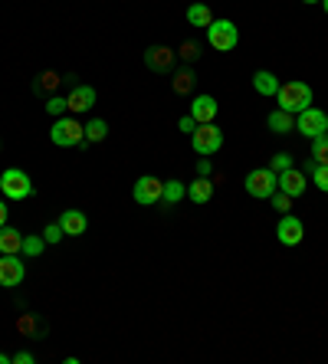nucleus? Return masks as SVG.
Masks as SVG:
<instances>
[{"label": "nucleus", "mask_w": 328, "mask_h": 364, "mask_svg": "<svg viewBox=\"0 0 328 364\" xmlns=\"http://www.w3.org/2000/svg\"><path fill=\"white\" fill-rule=\"evenodd\" d=\"M276 102H279V108H283V112H289V115H298L302 108L312 106V89H309L305 82L292 79V82L279 86V92H276Z\"/></svg>", "instance_id": "1"}, {"label": "nucleus", "mask_w": 328, "mask_h": 364, "mask_svg": "<svg viewBox=\"0 0 328 364\" xmlns=\"http://www.w3.org/2000/svg\"><path fill=\"white\" fill-rule=\"evenodd\" d=\"M243 184H246V194H250V197L269 200L276 191H279V174H276L272 167H253Z\"/></svg>", "instance_id": "2"}, {"label": "nucleus", "mask_w": 328, "mask_h": 364, "mask_svg": "<svg viewBox=\"0 0 328 364\" xmlns=\"http://www.w3.org/2000/svg\"><path fill=\"white\" fill-rule=\"evenodd\" d=\"M49 141H53L56 148H75V145L86 141V125L60 115V119L53 121V128H49Z\"/></svg>", "instance_id": "3"}, {"label": "nucleus", "mask_w": 328, "mask_h": 364, "mask_svg": "<svg viewBox=\"0 0 328 364\" xmlns=\"http://www.w3.org/2000/svg\"><path fill=\"white\" fill-rule=\"evenodd\" d=\"M0 191H3V197L7 200H27L33 194L30 174L20 171V167H7V171L0 174Z\"/></svg>", "instance_id": "4"}, {"label": "nucleus", "mask_w": 328, "mask_h": 364, "mask_svg": "<svg viewBox=\"0 0 328 364\" xmlns=\"http://www.w3.org/2000/svg\"><path fill=\"white\" fill-rule=\"evenodd\" d=\"M207 43L217 49V53H230V49H237L239 43V30L233 20H213L207 27Z\"/></svg>", "instance_id": "5"}, {"label": "nucleus", "mask_w": 328, "mask_h": 364, "mask_svg": "<svg viewBox=\"0 0 328 364\" xmlns=\"http://www.w3.org/2000/svg\"><path fill=\"white\" fill-rule=\"evenodd\" d=\"M191 145H194L197 154H217L220 148H224V132L213 125V121H207V125H197L194 135H191Z\"/></svg>", "instance_id": "6"}, {"label": "nucleus", "mask_w": 328, "mask_h": 364, "mask_svg": "<svg viewBox=\"0 0 328 364\" xmlns=\"http://www.w3.org/2000/svg\"><path fill=\"white\" fill-rule=\"evenodd\" d=\"M296 128L302 132L305 138H318V135H325L328 132V115L322 112V108H302L296 115Z\"/></svg>", "instance_id": "7"}, {"label": "nucleus", "mask_w": 328, "mask_h": 364, "mask_svg": "<svg viewBox=\"0 0 328 364\" xmlns=\"http://www.w3.org/2000/svg\"><path fill=\"white\" fill-rule=\"evenodd\" d=\"M161 194H164V181H158V178H151V174H145V178H138L132 187V197L141 204V207H154V204H161Z\"/></svg>", "instance_id": "8"}, {"label": "nucleus", "mask_w": 328, "mask_h": 364, "mask_svg": "<svg viewBox=\"0 0 328 364\" xmlns=\"http://www.w3.org/2000/svg\"><path fill=\"white\" fill-rule=\"evenodd\" d=\"M23 276H27L23 259L16 256V253H0V286L14 289V286H20V282H23Z\"/></svg>", "instance_id": "9"}, {"label": "nucleus", "mask_w": 328, "mask_h": 364, "mask_svg": "<svg viewBox=\"0 0 328 364\" xmlns=\"http://www.w3.org/2000/svg\"><path fill=\"white\" fill-rule=\"evenodd\" d=\"M276 236L283 246H298V243L305 240V227H302V220L292 217V213H283V220H279V227H276Z\"/></svg>", "instance_id": "10"}, {"label": "nucleus", "mask_w": 328, "mask_h": 364, "mask_svg": "<svg viewBox=\"0 0 328 364\" xmlns=\"http://www.w3.org/2000/svg\"><path fill=\"white\" fill-rule=\"evenodd\" d=\"M174 49H167V46H148L145 49V66H148L151 73H171L174 69Z\"/></svg>", "instance_id": "11"}, {"label": "nucleus", "mask_w": 328, "mask_h": 364, "mask_svg": "<svg viewBox=\"0 0 328 364\" xmlns=\"http://www.w3.org/2000/svg\"><path fill=\"white\" fill-rule=\"evenodd\" d=\"M305 187H309L305 171H298V167L279 171V191H283V194H289V197H302V194H305Z\"/></svg>", "instance_id": "12"}, {"label": "nucleus", "mask_w": 328, "mask_h": 364, "mask_svg": "<svg viewBox=\"0 0 328 364\" xmlns=\"http://www.w3.org/2000/svg\"><path fill=\"white\" fill-rule=\"evenodd\" d=\"M95 106V89L92 86H73V92L66 95V108L69 112H89Z\"/></svg>", "instance_id": "13"}, {"label": "nucleus", "mask_w": 328, "mask_h": 364, "mask_svg": "<svg viewBox=\"0 0 328 364\" xmlns=\"http://www.w3.org/2000/svg\"><path fill=\"white\" fill-rule=\"evenodd\" d=\"M217 99L213 95H194V102H191V115H194L197 125H207V121L217 119Z\"/></svg>", "instance_id": "14"}, {"label": "nucleus", "mask_w": 328, "mask_h": 364, "mask_svg": "<svg viewBox=\"0 0 328 364\" xmlns=\"http://www.w3.org/2000/svg\"><path fill=\"white\" fill-rule=\"evenodd\" d=\"M60 227L66 230V236H82L86 227H89V220H86V213L82 210H62Z\"/></svg>", "instance_id": "15"}, {"label": "nucleus", "mask_w": 328, "mask_h": 364, "mask_svg": "<svg viewBox=\"0 0 328 364\" xmlns=\"http://www.w3.org/2000/svg\"><path fill=\"white\" fill-rule=\"evenodd\" d=\"M266 125H269V132H276V135H289V132H296V115L276 108V112H269Z\"/></svg>", "instance_id": "16"}, {"label": "nucleus", "mask_w": 328, "mask_h": 364, "mask_svg": "<svg viewBox=\"0 0 328 364\" xmlns=\"http://www.w3.org/2000/svg\"><path fill=\"white\" fill-rule=\"evenodd\" d=\"M279 86H283V82L272 76L269 69H259V73L253 76V89L259 92V95H266V99H269V95H276V92H279Z\"/></svg>", "instance_id": "17"}, {"label": "nucleus", "mask_w": 328, "mask_h": 364, "mask_svg": "<svg viewBox=\"0 0 328 364\" xmlns=\"http://www.w3.org/2000/svg\"><path fill=\"white\" fill-rule=\"evenodd\" d=\"M23 250V233L14 227H0V253H20Z\"/></svg>", "instance_id": "18"}, {"label": "nucleus", "mask_w": 328, "mask_h": 364, "mask_svg": "<svg viewBox=\"0 0 328 364\" xmlns=\"http://www.w3.org/2000/svg\"><path fill=\"white\" fill-rule=\"evenodd\" d=\"M187 197L194 200V204H207V200L213 197V181H210V178H197V181H191Z\"/></svg>", "instance_id": "19"}, {"label": "nucleus", "mask_w": 328, "mask_h": 364, "mask_svg": "<svg viewBox=\"0 0 328 364\" xmlns=\"http://www.w3.org/2000/svg\"><path fill=\"white\" fill-rule=\"evenodd\" d=\"M187 23H191V27H204V30H207L210 23H213V14H210L207 3H191V7H187Z\"/></svg>", "instance_id": "20"}, {"label": "nucleus", "mask_w": 328, "mask_h": 364, "mask_svg": "<svg viewBox=\"0 0 328 364\" xmlns=\"http://www.w3.org/2000/svg\"><path fill=\"white\" fill-rule=\"evenodd\" d=\"M187 197V187L180 181H164V194H161V200L164 204H180V200Z\"/></svg>", "instance_id": "21"}, {"label": "nucleus", "mask_w": 328, "mask_h": 364, "mask_svg": "<svg viewBox=\"0 0 328 364\" xmlns=\"http://www.w3.org/2000/svg\"><path fill=\"white\" fill-rule=\"evenodd\" d=\"M105 135H108V121H102V119L86 121V141L99 145V141H105Z\"/></svg>", "instance_id": "22"}, {"label": "nucleus", "mask_w": 328, "mask_h": 364, "mask_svg": "<svg viewBox=\"0 0 328 364\" xmlns=\"http://www.w3.org/2000/svg\"><path fill=\"white\" fill-rule=\"evenodd\" d=\"M194 86H197V76L191 73V69H180V73H174V92H178V95H187Z\"/></svg>", "instance_id": "23"}, {"label": "nucleus", "mask_w": 328, "mask_h": 364, "mask_svg": "<svg viewBox=\"0 0 328 364\" xmlns=\"http://www.w3.org/2000/svg\"><path fill=\"white\" fill-rule=\"evenodd\" d=\"M312 161L315 165H328V132L312 138Z\"/></svg>", "instance_id": "24"}, {"label": "nucleus", "mask_w": 328, "mask_h": 364, "mask_svg": "<svg viewBox=\"0 0 328 364\" xmlns=\"http://www.w3.org/2000/svg\"><path fill=\"white\" fill-rule=\"evenodd\" d=\"M43 250H46V240H43V236H23V250H20L23 256L36 259L40 253H43Z\"/></svg>", "instance_id": "25"}, {"label": "nucleus", "mask_w": 328, "mask_h": 364, "mask_svg": "<svg viewBox=\"0 0 328 364\" xmlns=\"http://www.w3.org/2000/svg\"><path fill=\"white\" fill-rule=\"evenodd\" d=\"M269 167L279 174V171H289V167H296V165H292V154L279 151V154H272V158H269Z\"/></svg>", "instance_id": "26"}, {"label": "nucleus", "mask_w": 328, "mask_h": 364, "mask_svg": "<svg viewBox=\"0 0 328 364\" xmlns=\"http://www.w3.org/2000/svg\"><path fill=\"white\" fill-rule=\"evenodd\" d=\"M312 184L318 187V191H325V194H328V165H315Z\"/></svg>", "instance_id": "27"}, {"label": "nucleus", "mask_w": 328, "mask_h": 364, "mask_svg": "<svg viewBox=\"0 0 328 364\" xmlns=\"http://www.w3.org/2000/svg\"><path fill=\"white\" fill-rule=\"evenodd\" d=\"M46 112H49L53 119H60L62 112H66V95H53V99L46 102Z\"/></svg>", "instance_id": "28"}, {"label": "nucleus", "mask_w": 328, "mask_h": 364, "mask_svg": "<svg viewBox=\"0 0 328 364\" xmlns=\"http://www.w3.org/2000/svg\"><path fill=\"white\" fill-rule=\"evenodd\" d=\"M62 236H66V230H62L60 223H46V230H43V240L46 243H60Z\"/></svg>", "instance_id": "29"}, {"label": "nucleus", "mask_w": 328, "mask_h": 364, "mask_svg": "<svg viewBox=\"0 0 328 364\" xmlns=\"http://www.w3.org/2000/svg\"><path fill=\"white\" fill-rule=\"evenodd\" d=\"M269 200H272V207H276V210H283V213L292 207V197H289V194H283V191H276Z\"/></svg>", "instance_id": "30"}, {"label": "nucleus", "mask_w": 328, "mask_h": 364, "mask_svg": "<svg viewBox=\"0 0 328 364\" xmlns=\"http://www.w3.org/2000/svg\"><path fill=\"white\" fill-rule=\"evenodd\" d=\"M178 56H184V60H191V62H194L197 56H200V49H197V43H184V46H180V53H178Z\"/></svg>", "instance_id": "31"}, {"label": "nucleus", "mask_w": 328, "mask_h": 364, "mask_svg": "<svg viewBox=\"0 0 328 364\" xmlns=\"http://www.w3.org/2000/svg\"><path fill=\"white\" fill-rule=\"evenodd\" d=\"M178 125H180V132H184V135H194V128H197L194 115H184V119H180Z\"/></svg>", "instance_id": "32"}, {"label": "nucleus", "mask_w": 328, "mask_h": 364, "mask_svg": "<svg viewBox=\"0 0 328 364\" xmlns=\"http://www.w3.org/2000/svg\"><path fill=\"white\" fill-rule=\"evenodd\" d=\"M56 82H60V76H56V73H46V76H43V82H40L36 89H53Z\"/></svg>", "instance_id": "33"}, {"label": "nucleus", "mask_w": 328, "mask_h": 364, "mask_svg": "<svg viewBox=\"0 0 328 364\" xmlns=\"http://www.w3.org/2000/svg\"><path fill=\"white\" fill-rule=\"evenodd\" d=\"M14 364H33V351H16Z\"/></svg>", "instance_id": "34"}, {"label": "nucleus", "mask_w": 328, "mask_h": 364, "mask_svg": "<svg viewBox=\"0 0 328 364\" xmlns=\"http://www.w3.org/2000/svg\"><path fill=\"white\" fill-rule=\"evenodd\" d=\"M210 171H213V167H210L207 158H204V161H197V174H200V178H210Z\"/></svg>", "instance_id": "35"}, {"label": "nucleus", "mask_w": 328, "mask_h": 364, "mask_svg": "<svg viewBox=\"0 0 328 364\" xmlns=\"http://www.w3.org/2000/svg\"><path fill=\"white\" fill-rule=\"evenodd\" d=\"M0 227H7V204L0 200Z\"/></svg>", "instance_id": "36"}, {"label": "nucleus", "mask_w": 328, "mask_h": 364, "mask_svg": "<svg viewBox=\"0 0 328 364\" xmlns=\"http://www.w3.org/2000/svg\"><path fill=\"white\" fill-rule=\"evenodd\" d=\"M14 361V358H10V354H3V351H0V364H10Z\"/></svg>", "instance_id": "37"}, {"label": "nucleus", "mask_w": 328, "mask_h": 364, "mask_svg": "<svg viewBox=\"0 0 328 364\" xmlns=\"http://www.w3.org/2000/svg\"><path fill=\"white\" fill-rule=\"evenodd\" d=\"M322 10H325V14H328V0H322Z\"/></svg>", "instance_id": "38"}, {"label": "nucleus", "mask_w": 328, "mask_h": 364, "mask_svg": "<svg viewBox=\"0 0 328 364\" xmlns=\"http://www.w3.org/2000/svg\"><path fill=\"white\" fill-rule=\"evenodd\" d=\"M302 3H322V0H302Z\"/></svg>", "instance_id": "39"}]
</instances>
